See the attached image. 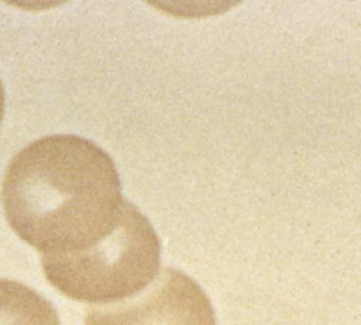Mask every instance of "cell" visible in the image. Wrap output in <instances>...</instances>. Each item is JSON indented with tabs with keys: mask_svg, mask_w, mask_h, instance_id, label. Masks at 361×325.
I'll return each instance as SVG.
<instances>
[{
	"mask_svg": "<svg viewBox=\"0 0 361 325\" xmlns=\"http://www.w3.org/2000/svg\"><path fill=\"white\" fill-rule=\"evenodd\" d=\"M3 113H4V90H3L1 80H0V124L3 120Z\"/></svg>",
	"mask_w": 361,
	"mask_h": 325,
	"instance_id": "obj_5",
	"label": "cell"
},
{
	"mask_svg": "<svg viewBox=\"0 0 361 325\" xmlns=\"http://www.w3.org/2000/svg\"><path fill=\"white\" fill-rule=\"evenodd\" d=\"M159 239L137 207L126 201L117 224L94 243L41 256L48 281L69 298L109 304L144 290L158 274Z\"/></svg>",
	"mask_w": 361,
	"mask_h": 325,
	"instance_id": "obj_2",
	"label": "cell"
},
{
	"mask_svg": "<svg viewBox=\"0 0 361 325\" xmlns=\"http://www.w3.org/2000/svg\"><path fill=\"white\" fill-rule=\"evenodd\" d=\"M0 325H61L54 305L32 288L0 279Z\"/></svg>",
	"mask_w": 361,
	"mask_h": 325,
	"instance_id": "obj_4",
	"label": "cell"
},
{
	"mask_svg": "<svg viewBox=\"0 0 361 325\" xmlns=\"http://www.w3.org/2000/svg\"><path fill=\"white\" fill-rule=\"evenodd\" d=\"M85 325H216V317L200 286L168 267L140 293L90 307Z\"/></svg>",
	"mask_w": 361,
	"mask_h": 325,
	"instance_id": "obj_3",
	"label": "cell"
},
{
	"mask_svg": "<svg viewBox=\"0 0 361 325\" xmlns=\"http://www.w3.org/2000/svg\"><path fill=\"white\" fill-rule=\"evenodd\" d=\"M126 201L111 158L76 135H49L10 160L1 186L6 218L41 256L80 250L106 235Z\"/></svg>",
	"mask_w": 361,
	"mask_h": 325,
	"instance_id": "obj_1",
	"label": "cell"
}]
</instances>
